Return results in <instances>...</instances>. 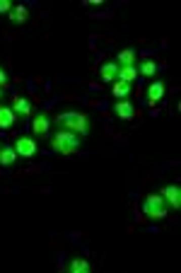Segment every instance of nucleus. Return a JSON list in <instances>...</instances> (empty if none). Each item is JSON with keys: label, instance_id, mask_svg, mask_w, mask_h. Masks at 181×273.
Segmentation results:
<instances>
[{"label": "nucleus", "instance_id": "nucleus-12", "mask_svg": "<svg viewBox=\"0 0 181 273\" xmlns=\"http://www.w3.org/2000/svg\"><path fill=\"white\" fill-rule=\"evenodd\" d=\"M99 73H102V80H107V82L114 85V82H116V75H118V66L114 63V61H111V63H104Z\"/></svg>", "mask_w": 181, "mask_h": 273}, {"label": "nucleus", "instance_id": "nucleus-17", "mask_svg": "<svg viewBox=\"0 0 181 273\" xmlns=\"http://www.w3.org/2000/svg\"><path fill=\"white\" fill-rule=\"evenodd\" d=\"M111 92H114V97H126L128 92H130V85H128V82H121V80H116V82L111 85Z\"/></svg>", "mask_w": 181, "mask_h": 273}, {"label": "nucleus", "instance_id": "nucleus-10", "mask_svg": "<svg viewBox=\"0 0 181 273\" xmlns=\"http://www.w3.org/2000/svg\"><path fill=\"white\" fill-rule=\"evenodd\" d=\"M118 68H123V66H133L135 63V49H123L121 54L116 56V61H114Z\"/></svg>", "mask_w": 181, "mask_h": 273}, {"label": "nucleus", "instance_id": "nucleus-14", "mask_svg": "<svg viewBox=\"0 0 181 273\" xmlns=\"http://www.w3.org/2000/svg\"><path fill=\"white\" fill-rule=\"evenodd\" d=\"M15 116H17V114H15L10 107H3V104H0V128H10L12 123H15Z\"/></svg>", "mask_w": 181, "mask_h": 273}, {"label": "nucleus", "instance_id": "nucleus-18", "mask_svg": "<svg viewBox=\"0 0 181 273\" xmlns=\"http://www.w3.org/2000/svg\"><path fill=\"white\" fill-rule=\"evenodd\" d=\"M140 73H143V75H148V77H152L155 73H157V63H155V61H143Z\"/></svg>", "mask_w": 181, "mask_h": 273}, {"label": "nucleus", "instance_id": "nucleus-19", "mask_svg": "<svg viewBox=\"0 0 181 273\" xmlns=\"http://www.w3.org/2000/svg\"><path fill=\"white\" fill-rule=\"evenodd\" d=\"M8 87V73H5V68H0V89Z\"/></svg>", "mask_w": 181, "mask_h": 273}, {"label": "nucleus", "instance_id": "nucleus-9", "mask_svg": "<svg viewBox=\"0 0 181 273\" xmlns=\"http://www.w3.org/2000/svg\"><path fill=\"white\" fill-rule=\"evenodd\" d=\"M12 111L20 114V116H29V114H32V104H29V99L27 97H15V102H12Z\"/></svg>", "mask_w": 181, "mask_h": 273}, {"label": "nucleus", "instance_id": "nucleus-16", "mask_svg": "<svg viewBox=\"0 0 181 273\" xmlns=\"http://www.w3.org/2000/svg\"><path fill=\"white\" fill-rule=\"evenodd\" d=\"M27 15H29V12H27V8H24V5H20V8H15V10L10 12V20L15 24H22L24 20H27Z\"/></svg>", "mask_w": 181, "mask_h": 273}, {"label": "nucleus", "instance_id": "nucleus-13", "mask_svg": "<svg viewBox=\"0 0 181 273\" xmlns=\"http://www.w3.org/2000/svg\"><path fill=\"white\" fill-rule=\"evenodd\" d=\"M135 75H138V68L135 66H123V68H118V75H116V80H121V82H133L135 80Z\"/></svg>", "mask_w": 181, "mask_h": 273}, {"label": "nucleus", "instance_id": "nucleus-21", "mask_svg": "<svg viewBox=\"0 0 181 273\" xmlns=\"http://www.w3.org/2000/svg\"><path fill=\"white\" fill-rule=\"evenodd\" d=\"M0 99H3V89H0Z\"/></svg>", "mask_w": 181, "mask_h": 273}, {"label": "nucleus", "instance_id": "nucleus-7", "mask_svg": "<svg viewBox=\"0 0 181 273\" xmlns=\"http://www.w3.org/2000/svg\"><path fill=\"white\" fill-rule=\"evenodd\" d=\"M17 157H20V155H17V150H15V145H3V148H0V164H3V167L15 164Z\"/></svg>", "mask_w": 181, "mask_h": 273}, {"label": "nucleus", "instance_id": "nucleus-5", "mask_svg": "<svg viewBox=\"0 0 181 273\" xmlns=\"http://www.w3.org/2000/svg\"><path fill=\"white\" fill-rule=\"evenodd\" d=\"M15 150H17V155H20V157H32V155L36 153V143H34V138L20 135V138L15 141Z\"/></svg>", "mask_w": 181, "mask_h": 273}, {"label": "nucleus", "instance_id": "nucleus-11", "mask_svg": "<svg viewBox=\"0 0 181 273\" xmlns=\"http://www.w3.org/2000/svg\"><path fill=\"white\" fill-rule=\"evenodd\" d=\"M162 97H164V85H162L160 80H155V82L148 87V99L152 102V104H157Z\"/></svg>", "mask_w": 181, "mask_h": 273}, {"label": "nucleus", "instance_id": "nucleus-6", "mask_svg": "<svg viewBox=\"0 0 181 273\" xmlns=\"http://www.w3.org/2000/svg\"><path fill=\"white\" fill-rule=\"evenodd\" d=\"M114 111H116L118 119H123V121H130V119H133V114H135L133 104H130L128 99H121V102H116V104H114Z\"/></svg>", "mask_w": 181, "mask_h": 273}, {"label": "nucleus", "instance_id": "nucleus-8", "mask_svg": "<svg viewBox=\"0 0 181 273\" xmlns=\"http://www.w3.org/2000/svg\"><path fill=\"white\" fill-rule=\"evenodd\" d=\"M49 126H51V121H49V116H46L43 111L32 121V131L36 133V135H46V133H49Z\"/></svg>", "mask_w": 181, "mask_h": 273}, {"label": "nucleus", "instance_id": "nucleus-15", "mask_svg": "<svg viewBox=\"0 0 181 273\" xmlns=\"http://www.w3.org/2000/svg\"><path fill=\"white\" fill-rule=\"evenodd\" d=\"M68 271L70 273H89L92 271V263L85 261V259H73L68 263Z\"/></svg>", "mask_w": 181, "mask_h": 273}, {"label": "nucleus", "instance_id": "nucleus-20", "mask_svg": "<svg viewBox=\"0 0 181 273\" xmlns=\"http://www.w3.org/2000/svg\"><path fill=\"white\" fill-rule=\"evenodd\" d=\"M10 10H12L10 0H0V15H3V12H10Z\"/></svg>", "mask_w": 181, "mask_h": 273}, {"label": "nucleus", "instance_id": "nucleus-2", "mask_svg": "<svg viewBox=\"0 0 181 273\" xmlns=\"http://www.w3.org/2000/svg\"><path fill=\"white\" fill-rule=\"evenodd\" d=\"M51 148L61 155H73L75 150L80 148V138H77V133L58 131L54 138H51Z\"/></svg>", "mask_w": 181, "mask_h": 273}, {"label": "nucleus", "instance_id": "nucleus-1", "mask_svg": "<svg viewBox=\"0 0 181 273\" xmlns=\"http://www.w3.org/2000/svg\"><path fill=\"white\" fill-rule=\"evenodd\" d=\"M56 121L63 126V131L77 133V135H87L89 133V119H87L82 111H65Z\"/></svg>", "mask_w": 181, "mask_h": 273}, {"label": "nucleus", "instance_id": "nucleus-3", "mask_svg": "<svg viewBox=\"0 0 181 273\" xmlns=\"http://www.w3.org/2000/svg\"><path fill=\"white\" fill-rule=\"evenodd\" d=\"M143 213L152 220L167 218V203H164L162 194H150V196L143 201Z\"/></svg>", "mask_w": 181, "mask_h": 273}, {"label": "nucleus", "instance_id": "nucleus-4", "mask_svg": "<svg viewBox=\"0 0 181 273\" xmlns=\"http://www.w3.org/2000/svg\"><path fill=\"white\" fill-rule=\"evenodd\" d=\"M162 198H164L167 208H174V210H179L181 208V189L176 184L164 186V189H162Z\"/></svg>", "mask_w": 181, "mask_h": 273}]
</instances>
